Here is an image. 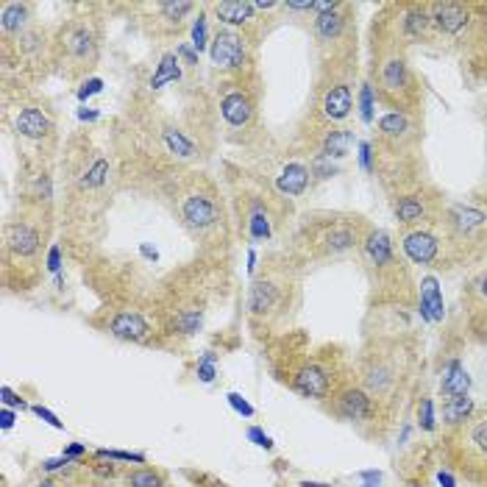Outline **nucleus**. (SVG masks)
Masks as SVG:
<instances>
[{"label":"nucleus","mask_w":487,"mask_h":487,"mask_svg":"<svg viewBox=\"0 0 487 487\" xmlns=\"http://www.w3.org/2000/svg\"><path fill=\"white\" fill-rule=\"evenodd\" d=\"M376 70V89L387 103L395 106V112L407 114L418 103V87L412 78V70L407 65V56L398 48H390L387 53L379 56Z\"/></svg>","instance_id":"nucleus-1"},{"label":"nucleus","mask_w":487,"mask_h":487,"mask_svg":"<svg viewBox=\"0 0 487 487\" xmlns=\"http://www.w3.org/2000/svg\"><path fill=\"white\" fill-rule=\"evenodd\" d=\"M362 234H359V220H343V217H329L312 225L309 231V246L318 257L323 259H334L343 254H351L354 248L362 246Z\"/></svg>","instance_id":"nucleus-2"},{"label":"nucleus","mask_w":487,"mask_h":487,"mask_svg":"<svg viewBox=\"0 0 487 487\" xmlns=\"http://www.w3.org/2000/svg\"><path fill=\"white\" fill-rule=\"evenodd\" d=\"M178 212H181V220L189 231L195 234H209L212 228L220 225L223 220V212L214 200L212 192H203V189H189L181 195L178 200Z\"/></svg>","instance_id":"nucleus-3"},{"label":"nucleus","mask_w":487,"mask_h":487,"mask_svg":"<svg viewBox=\"0 0 487 487\" xmlns=\"http://www.w3.org/2000/svg\"><path fill=\"white\" fill-rule=\"evenodd\" d=\"M456 456L462 468H487V415H470L459 426Z\"/></svg>","instance_id":"nucleus-4"},{"label":"nucleus","mask_w":487,"mask_h":487,"mask_svg":"<svg viewBox=\"0 0 487 487\" xmlns=\"http://www.w3.org/2000/svg\"><path fill=\"white\" fill-rule=\"evenodd\" d=\"M62 53L67 59V65L84 70V67H92V62L98 59V37L92 31L89 23H81V20H73L65 31H62Z\"/></svg>","instance_id":"nucleus-5"},{"label":"nucleus","mask_w":487,"mask_h":487,"mask_svg":"<svg viewBox=\"0 0 487 487\" xmlns=\"http://www.w3.org/2000/svg\"><path fill=\"white\" fill-rule=\"evenodd\" d=\"M473 12L470 3H429L434 37H462L473 23Z\"/></svg>","instance_id":"nucleus-6"},{"label":"nucleus","mask_w":487,"mask_h":487,"mask_svg":"<svg viewBox=\"0 0 487 487\" xmlns=\"http://www.w3.org/2000/svg\"><path fill=\"white\" fill-rule=\"evenodd\" d=\"M209 56H212V65L217 70H225V73L242 70L246 67V59H248L246 56V42H242V37L234 28H220L214 34Z\"/></svg>","instance_id":"nucleus-7"},{"label":"nucleus","mask_w":487,"mask_h":487,"mask_svg":"<svg viewBox=\"0 0 487 487\" xmlns=\"http://www.w3.org/2000/svg\"><path fill=\"white\" fill-rule=\"evenodd\" d=\"M393 212L398 223L420 228V223H429L434 217V198H429L423 189H404L401 195H395Z\"/></svg>","instance_id":"nucleus-8"},{"label":"nucleus","mask_w":487,"mask_h":487,"mask_svg":"<svg viewBox=\"0 0 487 487\" xmlns=\"http://www.w3.org/2000/svg\"><path fill=\"white\" fill-rule=\"evenodd\" d=\"M401 248L415 265H434L440 259V239L429 228H409L401 237Z\"/></svg>","instance_id":"nucleus-9"},{"label":"nucleus","mask_w":487,"mask_h":487,"mask_svg":"<svg viewBox=\"0 0 487 487\" xmlns=\"http://www.w3.org/2000/svg\"><path fill=\"white\" fill-rule=\"evenodd\" d=\"M398 34L407 42H429V40H434L429 6H420V3L404 6L401 15H398Z\"/></svg>","instance_id":"nucleus-10"},{"label":"nucleus","mask_w":487,"mask_h":487,"mask_svg":"<svg viewBox=\"0 0 487 487\" xmlns=\"http://www.w3.org/2000/svg\"><path fill=\"white\" fill-rule=\"evenodd\" d=\"M362 254L368 259L370 268H376V273H387V271H398V259L393 254V242H390V234L376 228V231H368V237L362 239Z\"/></svg>","instance_id":"nucleus-11"},{"label":"nucleus","mask_w":487,"mask_h":487,"mask_svg":"<svg viewBox=\"0 0 487 487\" xmlns=\"http://www.w3.org/2000/svg\"><path fill=\"white\" fill-rule=\"evenodd\" d=\"M290 384L296 393H301L307 398H326L329 387H332V376L326 368H321L315 362H304L298 370H293Z\"/></svg>","instance_id":"nucleus-12"},{"label":"nucleus","mask_w":487,"mask_h":487,"mask_svg":"<svg viewBox=\"0 0 487 487\" xmlns=\"http://www.w3.org/2000/svg\"><path fill=\"white\" fill-rule=\"evenodd\" d=\"M334 412L345 420H354V423L370 420L373 418V398L362 387H343L334 395Z\"/></svg>","instance_id":"nucleus-13"},{"label":"nucleus","mask_w":487,"mask_h":487,"mask_svg":"<svg viewBox=\"0 0 487 487\" xmlns=\"http://www.w3.org/2000/svg\"><path fill=\"white\" fill-rule=\"evenodd\" d=\"M220 114L228 126L246 128V126H251V120L257 114V103L246 89H231L220 98Z\"/></svg>","instance_id":"nucleus-14"},{"label":"nucleus","mask_w":487,"mask_h":487,"mask_svg":"<svg viewBox=\"0 0 487 487\" xmlns=\"http://www.w3.org/2000/svg\"><path fill=\"white\" fill-rule=\"evenodd\" d=\"M351 109H354V95H351L348 81H332L321 95V114L337 123V120H345Z\"/></svg>","instance_id":"nucleus-15"},{"label":"nucleus","mask_w":487,"mask_h":487,"mask_svg":"<svg viewBox=\"0 0 487 487\" xmlns=\"http://www.w3.org/2000/svg\"><path fill=\"white\" fill-rule=\"evenodd\" d=\"M40 242H42V237H40V228H37V225H31V223H26V220L9 223V228H6V248H9L15 257H20V259L34 257V254L40 251Z\"/></svg>","instance_id":"nucleus-16"},{"label":"nucleus","mask_w":487,"mask_h":487,"mask_svg":"<svg viewBox=\"0 0 487 487\" xmlns=\"http://www.w3.org/2000/svg\"><path fill=\"white\" fill-rule=\"evenodd\" d=\"M279 298H282V284L273 276H259L248 290V309L254 318H265L276 309Z\"/></svg>","instance_id":"nucleus-17"},{"label":"nucleus","mask_w":487,"mask_h":487,"mask_svg":"<svg viewBox=\"0 0 487 487\" xmlns=\"http://www.w3.org/2000/svg\"><path fill=\"white\" fill-rule=\"evenodd\" d=\"M379 137H382L384 148H393V151H407V145L415 139L412 123L401 112H390L379 120Z\"/></svg>","instance_id":"nucleus-18"},{"label":"nucleus","mask_w":487,"mask_h":487,"mask_svg":"<svg viewBox=\"0 0 487 487\" xmlns=\"http://www.w3.org/2000/svg\"><path fill=\"white\" fill-rule=\"evenodd\" d=\"M484 223H487V214L481 209H473V206H451V209H445V225L459 239L473 237Z\"/></svg>","instance_id":"nucleus-19"},{"label":"nucleus","mask_w":487,"mask_h":487,"mask_svg":"<svg viewBox=\"0 0 487 487\" xmlns=\"http://www.w3.org/2000/svg\"><path fill=\"white\" fill-rule=\"evenodd\" d=\"M15 128L26 139H45L51 134V117L40 106H20L15 114Z\"/></svg>","instance_id":"nucleus-20"},{"label":"nucleus","mask_w":487,"mask_h":487,"mask_svg":"<svg viewBox=\"0 0 487 487\" xmlns=\"http://www.w3.org/2000/svg\"><path fill=\"white\" fill-rule=\"evenodd\" d=\"M362 382H365L368 395L376 401V398H384V395L395 387L398 376H395V368H393L390 362H384V359H373V362L365 368Z\"/></svg>","instance_id":"nucleus-21"},{"label":"nucleus","mask_w":487,"mask_h":487,"mask_svg":"<svg viewBox=\"0 0 487 487\" xmlns=\"http://www.w3.org/2000/svg\"><path fill=\"white\" fill-rule=\"evenodd\" d=\"M345 26H348V17L343 3H332V9L318 12L315 17V34L321 42H340L345 37Z\"/></svg>","instance_id":"nucleus-22"},{"label":"nucleus","mask_w":487,"mask_h":487,"mask_svg":"<svg viewBox=\"0 0 487 487\" xmlns=\"http://www.w3.org/2000/svg\"><path fill=\"white\" fill-rule=\"evenodd\" d=\"M109 332H112L114 337H120V340L142 343V340H148L151 326H148L145 318L137 315V312H117V315L112 318V323H109Z\"/></svg>","instance_id":"nucleus-23"},{"label":"nucleus","mask_w":487,"mask_h":487,"mask_svg":"<svg viewBox=\"0 0 487 487\" xmlns=\"http://www.w3.org/2000/svg\"><path fill=\"white\" fill-rule=\"evenodd\" d=\"M254 12H257V6L248 3V0H234V3H214L217 20H223V23L231 26V28L248 26V23L254 20Z\"/></svg>","instance_id":"nucleus-24"},{"label":"nucleus","mask_w":487,"mask_h":487,"mask_svg":"<svg viewBox=\"0 0 487 487\" xmlns=\"http://www.w3.org/2000/svg\"><path fill=\"white\" fill-rule=\"evenodd\" d=\"M28 17H31L28 3H6L3 12H0V31H3V37H12V34L20 37V34H26Z\"/></svg>","instance_id":"nucleus-25"},{"label":"nucleus","mask_w":487,"mask_h":487,"mask_svg":"<svg viewBox=\"0 0 487 487\" xmlns=\"http://www.w3.org/2000/svg\"><path fill=\"white\" fill-rule=\"evenodd\" d=\"M307 184H309V167H307V164H298V162L287 164V167L282 170V176L276 178V187H279L284 195H301V192L307 189Z\"/></svg>","instance_id":"nucleus-26"},{"label":"nucleus","mask_w":487,"mask_h":487,"mask_svg":"<svg viewBox=\"0 0 487 487\" xmlns=\"http://www.w3.org/2000/svg\"><path fill=\"white\" fill-rule=\"evenodd\" d=\"M473 415V401L465 395H448L443 401V423L451 426V429H459L468 418Z\"/></svg>","instance_id":"nucleus-27"},{"label":"nucleus","mask_w":487,"mask_h":487,"mask_svg":"<svg viewBox=\"0 0 487 487\" xmlns=\"http://www.w3.org/2000/svg\"><path fill=\"white\" fill-rule=\"evenodd\" d=\"M468 387H470V379H468L465 368H462L459 362H448V368L443 370V382H440L443 395H445V398H448V395H465Z\"/></svg>","instance_id":"nucleus-28"},{"label":"nucleus","mask_w":487,"mask_h":487,"mask_svg":"<svg viewBox=\"0 0 487 487\" xmlns=\"http://www.w3.org/2000/svg\"><path fill=\"white\" fill-rule=\"evenodd\" d=\"M420 307L426 309V318H432V321H440V318H443V301H440V290H437V282H434V279H423V287H420Z\"/></svg>","instance_id":"nucleus-29"},{"label":"nucleus","mask_w":487,"mask_h":487,"mask_svg":"<svg viewBox=\"0 0 487 487\" xmlns=\"http://www.w3.org/2000/svg\"><path fill=\"white\" fill-rule=\"evenodd\" d=\"M162 137H164V145L170 148V153L181 156V159H192L195 156V142L189 137H184L178 128H164Z\"/></svg>","instance_id":"nucleus-30"},{"label":"nucleus","mask_w":487,"mask_h":487,"mask_svg":"<svg viewBox=\"0 0 487 487\" xmlns=\"http://www.w3.org/2000/svg\"><path fill=\"white\" fill-rule=\"evenodd\" d=\"M348 145H351V134L345 128H334L323 139V153L326 156H343V153H348Z\"/></svg>","instance_id":"nucleus-31"},{"label":"nucleus","mask_w":487,"mask_h":487,"mask_svg":"<svg viewBox=\"0 0 487 487\" xmlns=\"http://www.w3.org/2000/svg\"><path fill=\"white\" fill-rule=\"evenodd\" d=\"M153 9L162 15V20H164V23H170V26H176V28H178V26L184 23V17H187V15H189L195 6H192V3H156Z\"/></svg>","instance_id":"nucleus-32"},{"label":"nucleus","mask_w":487,"mask_h":487,"mask_svg":"<svg viewBox=\"0 0 487 487\" xmlns=\"http://www.w3.org/2000/svg\"><path fill=\"white\" fill-rule=\"evenodd\" d=\"M176 78H178V56L167 53V56L159 62V70H156V76L151 78V87L156 89V87H162V84H167V81H176Z\"/></svg>","instance_id":"nucleus-33"},{"label":"nucleus","mask_w":487,"mask_h":487,"mask_svg":"<svg viewBox=\"0 0 487 487\" xmlns=\"http://www.w3.org/2000/svg\"><path fill=\"white\" fill-rule=\"evenodd\" d=\"M106 173H109V162H106V159H98V162L84 173L81 187H101V184L106 181Z\"/></svg>","instance_id":"nucleus-34"},{"label":"nucleus","mask_w":487,"mask_h":487,"mask_svg":"<svg viewBox=\"0 0 487 487\" xmlns=\"http://www.w3.org/2000/svg\"><path fill=\"white\" fill-rule=\"evenodd\" d=\"M248 225H251V237H254V239L271 237V220H268V214H265L262 209H254V212H251Z\"/></svg>","instance_id":"nucleus-35"},{"label":"nucleus","mask_w":487,"mask_h":487,"mask_svg":"<svg viewBox=\"0 0 487 487\" xmlns=\"http://www.w3.org/2000/svg\"><path fill=\"white\" fill-rule=\"evenodd\" d=\"M181 334H195L198 326H200V309H184L178 318H176Z\"/></svg>","instance_id":"nucleus-36"},{"label":"nucleus","mask_w":487,"mask_h":487,"mask_svg":"<svg viewBox=\"0 0 487 487\" xmlns=\"http://www.w3.org/2000/svg\"><path fill=\"white\" fill-rule=\"evenodd\" d=\"M128 484L131 487H162V479L153 470H134L128 476Z\"/></svg>","instance_id":"nucleus-37"},{"label":"nucleus","mask_w":487,"mask_h":487,"mask_svg":"<svg viewBox=\"0 0 487 487\" xmlns=\"http://www.w3.org/2000/svg\"><path fill=\"white\" fill-rule=\"evenodd\" d=\"M192 45H195L198 51L206 45V20H203V17H198V23L192 26Z\"/></svg>","instance_id":"nucleus-38"},{"label":"nucleus","mask_w":487,"mask_h":487,"mask_svg":"<svg viewBox=\"0 0 487 487\" xmlns=\"http://www.w3.org/2000/svg\"><path fill=\"white\" fill-rule=\"evenodd\" d=\"M98 456H109V459H134V462H145L142 454H126V451H98Z\"/></svg>","instance_id":"nucleus-39"},{"label":"nucleus","mask_w":487,"mask_h":487,"mask_svg":"<svg viewBox=\"0 0 487 487\" xmlns=\"http://www.w3.org/2000/svg\"><path fill=\"white\" fill-rule=\"evenodd\" d=\"M228 401H231V407H234L237 412H242V415H248V418L254 415V407H251L248 401H242V398H239L237 393H231V395H228Z\"/></svg>","instance_id":"nucleus-40"},{"label":"nucleus","mask_w":487,"mask_h":487,"mask_svg":"<svg viewBox=\"0 0 487 487\" xmlns=\"http://www.w3.org/2000/svg\"><path fill=\"white\" fill-rule=\"evenodd\" d=\"M420 423H423V429H434V418H432V401H429V398H423V404H420Z\"/></svg>","instance_id":"nucleus-41"},{"label":"nucleus","mask_w":487,"mask_h":487,"mask_svg":"<svg viewBox=\"0 0 487 487\" xmlns=\"http://www.w3.org/2000/svg\"><path fill=\"white\" fill-rule=\"evenodd\" d=\"M373 109V92H370V87H362V117L365 120H370V112Z\"/></svg>","instance_id":"nucleus-42"},{"label":"nucleus","mask_w":487,"mask_h":487,"mask_svg":"<svg viewBox=\"0 0 487 487\" xmlns=\"http://www.w3.org/2000/svg\"><path fill=\"white\" fill-rule=\"evenodd\" d=\"M212 359H214V357L209 354V357L200 362V368H198V376H200V382H212V379H214V368H212Z\"/></svg>","instance_id":"nucleus-43"},{"label":"nucleus","mask_w":487,"mask_h":487,"mask_svg":"<svg viewBox=\"0 0 487 487\" xmlns=\"http://www.w3.org/2000/svg\"><path fill=\"white\" fill-rule=\"evenodd\" d=\"M34 412H37V415H40L42 420H48L51 426H56V429H62V420H59V418H56V415H53L51 409H45V407H34Z\"/></svg>","instance_id":"nucleus-44"},{"label":"nucleus","mask_w":487,"mask_h":487,"mask_svg":"<svg viewBox=\"0 0 487 487\" xmlns=\"http://www.w3.org/2000/svg\"><path fill=\"white\" fill-rule=\"evenodd\" d=\"M3 404H6V407H20V409L26 407V401H23V398H17V395H15L9 387H3Z\"/></svg>","instance_id":"nucleus-45"},{"label":"nucleus","mask_w":487,"mask_h":487,"mask_svg":"<svg viewBox=\"0 0 487 487\" xmlns=\"http://www.w3.org/2000/svg\"><path fill=\"white\" fill-rule=\"evenodd\" d=\"M248 437H251L257 445H262V448H271V445H273V443H271V437H268V434H262L259 429H251V432H248Z\"/></svg>","instance_id":"nucleus-46"},{"label":"nucleus","mask_w":487,"mask_h":487,"mask_svg":"<svg viewBox=\"0 0 487 487\" xmlns=\"http://www.w3.org/2000/svg\"><path fill=\"white\" fill-rule=\"evenodd\" d=\"M473 293L479 296V301H484V304H487V273H484V276H481V279L476 282V287H473Z\"/></svg>","instance_id":"nucleus-47"},{"label":"nucleus","mask_w":487,"mask_h":487,"mask_svg":"<svg viewBox=\"0 0 487 487\" xmlns=\"http://www.w3.org/2000/svg\"><path fill=\"white\" fill-rule=\"evenodd\" d=\"M98 89H101V81L95 78V81H89V84H87V87H84V89L78 92V98L84 101V98H89V95H92V92H98Z\"/></svg>","instance_id":"nucleus-48"},{"label":"nucleus","mask_w":487,"mask_h":487,"mask_svg":"<svg viewBox=\"0 0 487 487\" xmlns=\"http://www.w3.org/2000/svg\"><path fill=\"white\" fill-rule=\"evenodd\" d=\"M48 268H51V271H59V248H51V257H48Z\"/></svg>","instance_id":"nucleus-49"},{"label":"nucleus","mask_w":487,"mask_h":487,"mask_svg":"<svg viewBox=\"0 0 487 487\" xmlns=\"http://www.w3.org/2000/svg\"><path fill=\"white\" fill-rule=\"evenodd\" d=\"M62 465H67V456H62V459H48L42 468H45V470H56V468H62Z\"/></svg>","instance_id":"nucleus-50"},{"label":"nucleus","mask_w":487,"mask_h":487,"mask_svg":"<svg viewBox=\"0 0 487 487\" xmlns=\"http://www.w3.org/2000/svg\"><path fill=\"white\" fill-rule=\"evenodd\" d=\"M12 423H15V415L9 409H3V429H12Z\"/></svg>","instance_id":"nucleus-51"},{"label":"nucleus","mask_w":487,"mask_h":487,"mask_svg":"<svg viewBox=\"0 0 487 487\" xmlns=\"http://www.w3.org/2000/svg\"><path fill=\"white\" fill-rule=\"evenodd\" d=\"M440 484H443V487H454V479H451L448 473H440Z\"/></svg>","instance_id":"nucleus-52"},{"label":"nucleus","mask_w":487,"mask_h":487,"mask_svg":"<svg viewBox=\"0 0 487 487\" xmlns=\"http://www.w3.org/2000/svg\"><path fill=\"white\" fill-rule=\"evenodd\" d=\"M81 451H84V445H70L65 456H76V454H81Z\"/></svg>","instance_id":"nucleus-53"}]
</instances>
